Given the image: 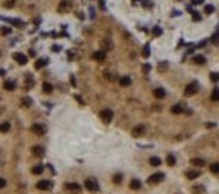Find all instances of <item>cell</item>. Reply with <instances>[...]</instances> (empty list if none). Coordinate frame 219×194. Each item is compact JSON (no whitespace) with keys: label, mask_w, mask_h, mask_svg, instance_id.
<instances>
[{"label":"cell","mask_w":219,"mask_h":194,"mask_svg":"<svg viewBox=\"0 0 219 194\" xmlns=\"http://www.w3.org/2000/svg\"><path fill=\"white\" fill-rule=\"evenodd\" d=\"M197 91H199V83L197 81H192V83H189L185 89H184V95L185 96H194V95H197Z\"/></svg>","instance_id":"cell-1"},{"label":"cell","mask_w":219,"mask_h":194,"mask_svg":"<svg viewBox=\"0 0 219 194\" xmlns=\"http://www.w3.org/2000/svg\"><path fill=\"white\" fill-rule=\"evenodd\" d=\"M100 117H101V120H103L105 123H110V122L113 120V110H111V108H105V110H101Z\"/></svg>","instance_id":"cell-2"},{"label":"cell","mask_w":219,"mask_h":194,"mask_svg":"<svg viewBox=\"0 0 219 194\" xmlns=\"http://www.w3.org/2000/svg\"><path fill=\"white\" fill-rule=\"evenodd\" d=\"M36 187L40 189V191H49V189H52V182L47 181V179H44V181H39V182H37Z\"/></svg>","instance_id":"cell-3"},{"label":"cell","mask_w":219,"mask_h":194,"mask_svg":"<svg viewBox=\"0 0 219 194\" xmlns=\"http://www.w3.org/2000/svg\"><path fill=\"white\" fill-rule=\"evenodd\" d=\"M84 187L88 189V191H91V193H96L100 187H98V182L94 181V179H86L84 181Z\"/></svg>","instance_id":"cell-4"},{"label":"cell","mask_w":219,"mask_h":194,"mask_svg":"<svg viewBox=\"0 0 219 194\" xmlns=\"http://www.w3.org/2000/svg\"><path fill=\"white\" fill-rule=\"evenodd\" d=\"M31 130H32V133H34V135H39V137L46 133V127H44V125H40V123H34L32 127H31Z\"/></svg>","instance_id":"cell-5"},{"label":"cell","mask_w":219,"mask_h":194,"mask_svg":"<svg viewBox=\"0 0 219 194\" xmlns=\"http://www.w3.org/2000/svg\"><path fill=\"white\" fill-rule=\"evenodd\" d=\"M162 181H164V174L162 172H155V174H152L148 177V184H159Z\"/></svg>","instance_id":"cell-6"},{"label":"cell","mask_w":219,"mask_h":194,"mask_svg":"<svg viewBox=\"0 0 219 194\" xmlns=\"http://www.w3.org/2000/svg\"><path fill=\"white\" fill-rule=\"evenodd\" d=\"M66 189L71 191V193H74V194L81 193V186H79L78 182H68V184H66Z\"/></svg>","instance_id":"cell-7"},{"label":"cell","mask_w":219,"mask_h":194,"mask_svg":"<svg viewBox=\"0 0 219 194\" xmlns=\"http://www.w3.org/2000/svg\"><path fill=\"white\" fill-rule=\"evenodd\" d=\"M93 59L98 61V63H103L106 59V53L105 51H96V53H93Z\"/></svg>","instance_id":"cell-8"},{"label":"cell","mask_w":219,"mask_h":194,"mask_svg":"<svg viewBox=\"0 0 219 194\" xmlns=\"http://www.w3.org/2000/svg\"><path fill=\"white\" fill-rule=\"evenodd\" d=\"M44 154H46V150H44L40 145H36V147H32V155H34V157H42Z\"/></svg>","instance_id":"cell-9"},{"label":"cell","mask_w":219,"mask_h":194,"mask_svg":"<svg viewBox=\"0 0 219 194\" xmlns=\"http://www.w3.org/2000/svg\"><path fill=\"white\" fill-rule=\"evenodd\" d=\"M143 132H145V127H143V125H137V127L131 130V135H133V137H140Z\"/></svg>","instance_id":"cell-10"},{"label":"cell","mask_w":219,"mask_h":194,"mask_svg":"<svg viewBox=\"0 0 219 194\" xmlns=\"http://www.w3.org/2000/svg\"><path fill=\"white\" fill-rule=\"evenodd\" d=\"M113 49V42L111 41H108V39H105V41H101V51H111Z\"/></svg>","instance_id":"cell-11"},{"label":"cell","mask_w":219,"mask_h":194,"mask_svg":"<svg viewBox=\"0 0 219 194\" xmlns=\"http://www.w3.org/2000/svg\"><path fill=\"white\" fill-rule=\"evenodd\" d=\"M14 59L17 61L19 64H27V57H25V54L15 53V54H14Z\"/></svg>","instance_id":"cell-12"},{"label":"cell","mask_w":219,"mask_h":194,"mask_svg":"<svg viewBox=\"0 0 219 194\" xmlns=\"http://www.w3.org/2000/svg\"><path fill=\"white\" fill-rule=\"evenodd\" d=\"M130 189H133V191L142 189V182H140L138 179H131V181H130Z\"/></svg>","instance_id":"cell-13"},{"label":"cell","mask_w":219,"mask_h":194,"mask_svg":"<svg viewBox=\"0 0 219 194\" xmlns=\"http://www.w3.org/2000/svg\"><path fill=\"white\" fill-rule=\"evenodd\" d=\"M47 64H49V59H37L36 64H34V68H36V69H42V68L47 66Z\"/></svg>","instance_id":"cell-14"},{"label":"cell","mask_w":219,"mask_h":194,"mask_svg":"<svg viewBox=\"0 0 219 194\" xmlns=\"http://www.w3.org/2000/svg\"><path fill=\"white\" fill-rule=\"evenodd\" d=\"M165 95H167V93H165L164 88H155L153 89V96H155V98H165Z\"/></svg>","instance_id":"cell-15"},{"label":"cell","mask_w":219,"mask_h":194,"mask_svg":"<svg viewBox=\"0 0 219 194\" xmlns=\"http://www.w3.org/2000/svg\"><path fill=\"white\" fill-rule=\"evenodd\" d=\"M31 105H32V100H31L29 96H24V98L20 100V106H22V108H29Z\"/></svg>","instance_id":"cell-16"},{"label":"cell","mask_w":219,"mask_h":194,"mask_svg":"<svg viewBox=\"0 0 219 194\" xmlns=\"http://www.w3.org/2000/svg\"><path fill=\"white\" fill-rule=\"evenodd\" d=\"M68 9H69V2H68V0H62V2L59 3V9H57V10L62 14V12H66Z\"/></svg>","instance_id":"cell-17"},{"label":"cell","mask_w":219,"mask_h":194,"mask_svg":"<svg viewBox=\"0 0 219 194\" xmlns=\"http://www.w3.org/2000/svg\"><path fill=\"white\" fill-rule=\"evenodd\" d=\"M130 85H131V78H130V76L120 78V86H130Z\"/></svg>","instance_id":"cell-18"},{"label":"cell","mask_w":219,"mask_h":194,"mask_svg":"<svg viewBox=\"0 0 219 194\" xmlns=\"http://www.w3.org/2000/svg\"><path fill=\"white\" fill-rule=\"evenodd\" d=\"M185 176H187V179H197V177L201 176V172L199 171H187Z\"/></svg>","instance_id":"cell-19"},{"label":"cell","mask_w":219,"mask_h":194,"mask_svg":"<svg viewBox=\"0 0 219 194\" xmlns=\"http://www.w3.org/2000/svg\"><path fill=\"white\" fill-rule=\"evenodd\" d=\"M3 88L7 89V91H14L15 89V81H5L3 83Z\"/></svg>","instance_id":"cell-20"},{"label":"cell","mask_w":219,"mask_h":194,"mask_svg":"<svg viewBox=\"0 0 219 194\" xmlns=\"http://www.w3.org/2000/svg\"><path fill=\"white\" fill-rule=\"evenodd\" d=\"M194 63L196 64H206V57L202 54H197V56H194Z\"/></svg>","instance_id":"cell-21"},{"label":"cell","mask_w":219,"mask_h":194,"mask_svg":"<svg viewBox=\"0 0 219 194\" xmlns=\"http://www.w3.org/2000/svg\"><path fill=\"white\" fill-rule=\"evenodd\" d=\"M9 130H10V123H9V122H2V123H0V132H2V133H7Z\"/></svg>","instance_id":"cell-22"},{"label":"cell","mask_w":219,"mask_h":194,"mask_svg":"<svg viewBox=\"0 0 219 194\" xmlns=\"http://www.w3.org/2000/svg\"><path fill=\"white\" fill-rule=\"evenodd\" d=\"M170 111L175 113V115H179V113H182L184 111V108H182V105H174L172 108H170Z\"/></svg>","instance_id":"cell-23"},{"label":"cell","mask_w":219,"mask_h":194,"mask_svg":"<svg viewBox=\"0 0 219 194\" xmlns=\"http://www.w3.org/2000/svg\"><path fill=\"white\" fill-rule=\"evenodd\" d=\"M190 164H192V165H196V167H204V164H206V162H204L202 159H192V160H190Z\"/></svg>","instance_id":"cell-24"},{"label":"cell","mask_w":219,"mask_h":194,"mask_svg":"<svg viewBox=\"0 0 219 194\" xmlns=\"http://www.w3.org/2000/svg\"><path fill=\"white\" fill-rule=\"evenodd\" d=\"M42 89H44V93H52V85H51V83H47V81H46V83H44V85H42Z\"/></svg>","instance_id":"cell-25"},{"label":"cell","mask_w":219,"mask_h":194,"mask_svg":"<svg viewBox=\"0 0 219 194\" xmlns=\"http://www.w3.org/2000/svg\"><path fill=\"white\" fill-rule=\"evenodd\" d=\"M42 171H44V167H42L40 164H37V165H34V167H32V172H34V174H37V176H39V174H42Z\"/></svg>","instance_id":"cell-26"},{"label":"cell","mask_w":219,"mask_h":194,"mask_svg":"<svg viewBox=\"0 0 219 194\" xmlns=\"http://www.w3.org/2000/svg\"><path fill=\"white\" fill-rule=\"evenodd\" d=\"M162 164V160L159 159V157H152L150 159V165H153V167H157V165H160Z\"/></svg>","instance_id":"cell-27"},{"label":"cell","mask_w":219,"mask_h":194,"mask_svg":"<svg viewBox=\"0 0 219 194\" xmlns=\"http://www.w3.org/2000/svg\"><path fill=\"white\" fill-rule=\"evenodd\" d=\"M211 98H212V101H219V89H212V93H211Z\"/></svg>","instance_id":"cell-28"},{"label":"cell","mask_w":219,"mask_h":194,"mask_svg":"<svg viewBox=\"0 0 219 194\" xmlns=\"http://www.w3.org/2000/svg\"><path fill=\"white\" fill-rule=\"evenodd\" d=\"M7 22H9V24H14V25H19V27L24 25V22H20V20H17V19H7Z\"/></svg>","instance_id":"cell-29"},{"label":"cell","mask_w":219,"mask_h":194,"mask_svg":"<svg viewBox=\"0 0 219 194\" xmlns=\"http://www.w3.org/2000/svg\"><path fill=\"white\" fill-rule=\"evenodd\" d=\"M14 5H15V0H5V2H3V7H5V9H12Z\"/></svg>","instance_id":"cell-30"},{"label":"cell","mask_w":219,"mask_h":194,"mask_svg":"<svg viewBox=\"0 0 219 194\" xmlns=\"http://www.w3.org/2000/svg\"><path fill=\"white\" fill-rule=\"evenodd\" d=\"M211 172H212V174H219V162H214V164L211 165Z\"/></svg>","instance_id":"cell-31"},{"label":"cell","mask_w":219,"mask_h":194,"mask_svg":"<svg viewBox=\"0 0 219 194\" xmlns=\"http://www.w3.org/2000/svg\"><path fill=\"white\" fill-rule=\"evenodd\" d=\"M167 164H169V165H175V157H174L172 154L167 155Z\"/></svg>","instance_id":"cell-32"},{"label":"cell","mask_w":219,"mask_h":194,"mask_svg":"<svg viewBox=\"0 0 219 194\" xmlns=\"http://www.w3.org/2000/svg\"><path fill=\"white\" fill-rule=\"evenodd\" d=\"M121 181H123L121 174H116V176H113V182H115V184H121Z\"/></svg>","instance_id":"cell-33"},{"label":"cell","mask_w":219,"mask_h":194,"mask_svg":"<svg viewBox=\"0 0 219 194\" xmlns=\"http://www.w3.org/2000/svg\"><path fill=\"white\" fill-rule=\"evenodd\" d=\"M204 12H206V14H212V12H214V5H206V7H204Z\"/></svg>","instance_id":"cell-34"},{"label":"cell","mask_w":219,"mask_h":194,"mask_svg":"<svg viewBox=\"0 0 219 194\" xmlns=\"http://www.w3.org/2000/svg\"><path fill=\"white\" fill-rule=\"evenodd\" d=\"M211 81L219 83V73H211Z\"/></svg>","instance_id":"cell-35"},{"label":"cell","mask_w":219,"mask_h":194,"mask_svg":"<svg viewBox=\"0 0 219 194\" xmlns=\"http://www.w3.org/2000/svg\"><path fill=\"white\" fill-rule=\"evenodd\" d=\"M142 56H143V57H148V56H150V47H148V46L143 47V54H142Z\"/></svg>","instance_id":"cell-36"},{"label":"cell","mask_w":219,"mask_h":194,"mask_svg":"<svg viewBox=\"0 0 219 194\" xmlns=\"http://www.w3.org/2000/svg\"><path fill=\"white\" fill-rule=\"evenodd\" d=\"M152 32H153V35H160V34H162V29H160V27H153V31H152Z\"/></svg>","instance_id":"cell-37"},{"label":"cell","mask_w":219,"mask_h":194,"mask_svg":"<svg viewBox=\"0 0 219 194\" xmlns=\"http://www.w3.org/2000/svg\"><path fill=\"white\" fill-rule=\"evenodd\" d=\"M0 32H2V34H10V32H12V29H10V27H2V31H0Z\"/></svg>","instance_id":"cell-38"},{"label":"cell","mask_w":219,"mask_h":194,"mask_svg":"<svg viewBox=\"0 0 219 194\" xmlns=\"http://www.w3.org/2000/svg\"><path fill=\"white\" fill-rule=\"evenodd\" d=\"M192 189H194V193H196V194H199V193L204 191V187H202V186H196V187H192Z\"/></svg>","instance_id":"cell-39"},{"label":"cell","mask_w":219,"mask_h":194,"mask_svg":"<svg viewBox=\"0 0 219 194\" xmlns=\"http://www.w3.org/2000/svg\"><path fill=\"white\" fill-rule=\"evenodd\" d=\"M5 186H7V181H5V179H2V177H0V189H3V187H5Z\"/></svg>","instance_id":"cell-40"},{"label":"cell","mask_w":219,"mask_h":194,"mask_svg":"<svg viewBox=\"0 0 219 194\" xmlns=\"http://www.w3.org/2000/svg\"><path fill=\"white\" fill-rule=\"evenodd\" d=\"M192 19H194V20H196V22H197V20H201V15H199V14H197V12H194V15H192Z\"/></svg>","instance_id":"cell-41"},{"label":"cell","mask_w":219,"mask_h":194,"mask_svg":"<svg viewBox=\"0 0 219 194\" xmlns=\"http://www.w3.org/2000/svg\"><path fill=\"white\" fill-rule=\"evenodd\" d=\"M74 98H76V100H78V101H79V103H84V100H83V98H81V96H79V95H74Z\"/></svg>","instance_id":"cell-42"},{"label":"cell","mask_w":219,"mask_h":194,"mask_svg":"<svg viewBox=\"0 0 219 194\" xmlns=\"http://www.w3.org/2000/svg\"><path fill=\"white\" fill-rule=\"evenodd\" d=\"M202 2H204V0H192V3H196V5H197V3H202Z\"/></svg>","instance_id":"cell-43"},{"label":"cell","mask_w":219,"mask_h":194,"mask_svg":"<svg viewBox=\"0 0 219 194\" xmlns=\"http://www.w3.org/2000/svg\"><path fill=\"white\" fill-rule=\"evenodd\" d=\"M0 54H2V53H0Z\"/></svg>","instance_id":"cell-44"}]
</instances>
